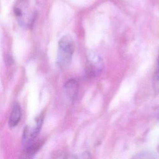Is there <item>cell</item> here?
<instances>
[{
  "mask_svg": "<svg viewBox=\"0 0 159 159\" xmlns=\"http://www.w3.org/2000/svg\"><path fill=\"white\" fill-rule=\"evenodd\" d=\"M64 88L67 96L73 100L76 98L78 92V83L75 79H71L66 82Z\"/></svg>",
  "mask_w": 159,
  "mask_h": 159,
  "instance_id": "5",
  "label": "cell"
},
{
  "mask_svg": "<svg viewBox=\"0 0 159 159\" xmlns=\"http://www.w3.org/2000/svg\"><path fill=\"white\" fill-rule=\"evenodd\" d=\"M63 159H78V157L76 155H73V154H69L66 155Z\"/></svg>",
  "mask_w": 159,
  "mask_h": 159,
  "instance_id": "9",
  "label": "cell"
},
{
  "mask_svg": "<svg viewBox=\"0 0 159 159\" xmlns=\"http://www.w3.org/2000/svg\"><path fill=\"white\" fill-rule=\"evenodd\" d=\"M43 120L42 114L37 116L34 120L24 128L23 134V141L25 144H30L38 135Z\"/></svg>",
  "mask_w": 159,
  "mask_h": 159,
  "instance_id": "3",
  "label": "cell"
},
{
  "mask_svg": "<svg viewBox=\"0 0 159 159\" xmlns=\"http://www.w3.org/2000/svg\"><path fill=\"white\" fill-rule=\"evenodd\" d=\"M14 13L19 25L30 28L34 23L36 12L31 8L28 0H17L14 7Z\"/></svg>",
  "mask_w": 159,
  "mask_h": 159,
  "instance_id": "2",
  "label": "cell"
},
{
  "mask_svg": "<svg viewBox=\"0 0 159 159\" xmlns=\"http://www.w3.org/2000/svg\"><path fill=\"white\" fill-rule=\"evenodd\" d=\"M75 48L74 40L70 35H64L60 39L58 43L57 65L60 69H65L69 66Z\"/></svg>",
  "mask_w": 159,
  "mask_h": 159,
  "instance_id": "1",
  "label": "cell"
},
{
  "mask_svg": "<svg viewBox=\"0 0 159 159\" xmlns=\"http://www.w3.org/2000/svg\"><path fill=\"white\" fill-rule=\"evenodd\" d=\"M132 159H157L152 153L149 152H141L137 154Z\"/></svg>",
  "mask_w": 159,
  "mask_h": 159,
  "instance_id": "7",
  "label": "cell"
},
{
  "mask_svg": "<svg viewBox=\"0 0 159 159\" xmlns=\"http://www.w3.org/2000/svg\"><path fill=\"white\" fill-rule=\"evenodd\" d=\"M153 85L155 91H159V55H158V67L155 73L153 79Z\"/></svg>",
  "mask_w": 159,
  "mask_h": 159,
  "instance_id": "8",
  "label": "cell"
},
{
  "mask_svg": "<svg viewBox=\"0 0 159 159\" xmlns=\"http://www.w3.org/2000/svg\"><path fill=\"white\" fill-rule=\"evenodd\" d=\"M21 117V109L18 103L14 104L9 119V125L10 127H14L17 125Z\"/></svg>",
  "mask_w": 159,
  "mask_h": 159,
  "instance_id": "6",
  "label": "cell"
},
{
  "mask_svg": "<svg viewBox=\"0 0 159 159\" xmlns=\"http://www.w3.org/2000/svg\"><path fill=\"white\" fill-rule=\"evenodd\" d=\"M86 71L91 76H98L102 71V59L98 53L94 52H89L86 57Z\"/></svg>",
  "mask_w": 159,
  "mask_h": 159,
  "instance_id": "4",
  "label": "cell"
}]
</instances>
